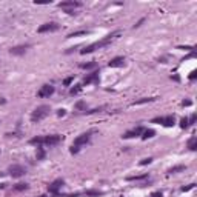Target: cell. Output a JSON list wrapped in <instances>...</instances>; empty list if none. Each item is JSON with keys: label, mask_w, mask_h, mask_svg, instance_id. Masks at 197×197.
I'll list each match as a JSON object with an SVG mask.
<instances>
[{"label": "cell", "mask_w": 197, "mask_h": 197, "mask_svg": "<svg viewBox=\"0 0 197 197\" xmlns=\"http://www.w3.org/2000/svg\"><path fill=\"white\" fill-rule=\"evenodd\" d=\"M59 29V25L56 22H49V23H45L39 28V33H54Z\"/></svg>", "instance_id": "cell-9"}, {"label": "cell", "mask_w": 197, "mask_h": 197, "mask_svg": "<svg viewBox=\"0 0 197 197\" xmlns=\"http://www.w3.org/2000/svg\"><path fill=\"white\" fill-rule=\"evenodd\" d=\"M91 134H92V131H88V133H83V134H80L79 137H76V140L72 142V146H71V150H69L71 154H77V153L80 151V148L89 142Z\"/></svg>", "instance_id": "cell-2"}, {"label": "cell", "mask_w": 197, "mask_h": 197, "mask_svg": "<svg viewBox=\"0 0 197 197\" xmlns=\"http://www.w3.org/2000/svg\"><path fill=\"white\" fill-rule=\"evenodd\" d=\"M153 123H159V125H163V126H172L176 123V117L174 116H165V117H156L151 120Z\"/></svg>", "instance_id": "cell-6"}, {"label": "cell", "mask_w": 197, "mask_h": 197, "mask_svg": "<svg viewBox=\"0 0 197 197\" xmlns=\"http://www.w3.org/2000/svg\"><path fill=\"white\" fill-rule=\"evenodd\" d=\"M83 195H88V197H98V195H103L102 191H94V189H89V191H85Z\"/></svg>", "instance_id": "cell-20"}, {"label": "cell", "mask_w": 197, "mask_h": 197, "mask_svg": "<svg viewBox=\"0 0 197 197\" xmlns=\"http://www.w3.org/2000/svg\"><path fill=\"white\" fill-rule=\"evenodd\" d=\"M195 119H197V116H195V114H192V116L188 119V123H189V125H192V123L195 122Z\"/></svg>", "instance_id": "cell-32"}, {"label": "cell", "mask_w": 197, "mask_h": 197, "mask_svg": "<svg viewBox=\"0 0 197 197\" xmlns=\"http://www.w3.org/2000/svg\"><path fill=\"white\" fill-rule=\"evenodd\" d=\"M25 189H28V183H17L14 186V191H25Z\"/></svg>", "instance_id": "cell-26"}, {"label": "cell", "mask_w": 197, "mask_h": 197, "mask_svg": "<svg viewBox=\"0 0 197 197\" xmlns=\"http://www.w3.org/2000/svg\"><path fill=\"white\" fill-rule=\"evenodd\" d=\"M45 157V150L43 146H37V160H42Z\"/></svg>", "instance_id": "cell-25"}, {"label": "cell", "mask_w": 197, "mask_h": 197, "mask_svg": "<svg viewBox=\"0 0 197 197\" xmlns=\"http://www.w3.org/2000/svg\"><path fill=\"white\" fill-rule=\"evenodd\" d=\"M89 83H98V71L91 72L88 77L83 79V85H89Z\"/></svg>", "instance_id": "cell-13"}, {"label": "cell", "mask_w": 197, "mask_h": 197, "mask_svg": "<svg viewBox=\"0 0 197 197\" xmlns=\"http://www.w3.org/2000/svg\"><path fill=\"white\" fill-rule=\"evenodd\" d=\"M80 68H82V69H92V68H97V63H95V62L83 63V65H80Z\"/></svg>", "instance_id": "cell-24"}, {"label": "cell", "mask_w": 197, "mask_h": 197, "mask_svg": "<svg viewBox=\"0 0 197 197\" xmlns=\"http://www.w3.org/2000/svg\"><path fill=\"white\" fill-rule=\"evenodd\" d=\"M194 186H195V183H191V185H188V186H182V188H180V191H182V192H186V191L192 189Z\"/></svg>", "instance_id": "cell-29"}, {"label": "cell", "mask_w": 197, "mask_h": 197, "mask_svg": "<svg viewBox=\"0 0 197 197\" xmlns=\"http://www.w3.org/2000/svg\"><path fill=\"white\" fill-rule=\"evenodd\" d=\"M145 131V128L143 126H137V128H134V130H130V131H126L125 134H123V139H133V137H139V136H142V133Z\"/></svg>", "instance_id": "cell-11"}, {"label": "cell", "mask_w": 197, "mask_h": 197, "mask_svg": "<svg viewBox=\"0 0 197 197\" xmlns=\"http://www.w3.org/2000/svg\"><path fill=\"white\" fill-rule=\"evenodd\" d=\"M5 186H6V183H0V189H3Z\"/></svg>", "instance_id": "cell-37"}, {"label": "cell", "mask_w": 197, "mask_h": 197, "mask_svg": "<svg viewBox=\"0 0 197 197\" xmlns=\"http://www.w3.org/2000/svg\"><path fill=\"white\" fill-rule=\"evenodd\" d=\"M82 86H83V85H76V86H72V88H71V91H69V94H71V95H76V94H79V92L82 91Z\"/></svg>", "instance_id": "cell-23"}, {"label": "cell", "mask_w": 197, "mask_h": 197, "mask_svg": "<svg viewBox=\"0 0 197 197\" xmlns=\"http://www.w3.org/2000/svg\"><path fill=\"white\" fill-rule=\"evenodd\" d=\"M120 36V31H114V33H111V34H108V36H105L102 40H98V42H94V43H91V45H88V46H85L82 51H80V54H91V53H94L95 49H100V48H103V46H108L111 42H114L117 37Z\"/></svg>", "instance_id": "cell-1"}, {"label": "cell", "mask_w": 197, "mask_h": 197, "mask_svg": "<svg viewBox=\"0 0 197 197\" xmlns=\"http://www.w3.org/2000/svg\"><path fill=\"white\" fill-rule=\"evenodd\" d=\"M89 31H86V29H80V31H76V33H71V34H68V39H71V37H79V36H86Z\"/></svg>", "instance_id": "cell-22"}, {"label": "cell", "mask_w": 197, "mask_h": 197, "mask_svg": "<svg viewBox=\"0 0 197 197\" xmlns=\"http://www.w3.org/2000/svg\"><path fill=\"white\" fill-rule=\"evenodd\" d=\"M63 185H65L63 179H56L53 183L48 185V191L51 192V194H54V195H59V189H60Z\"/></svg>", "instance_id": "cell-8"}, {"label": "cell", "mask_w": 197, "mask_h": 197, "mask_svg": "<svg viewBox=\"0 0 197 197\" xmlns=\"http://www.w3.org/2000/svg\"><path fill=\"white\" fill-rule=\"evenodd\" d=\"M195 76H197V72H195V71H192V72L189 74V80H194V79H195Z\"/></svg>", "instance_id": "cell-34"}, {"label": "cell", "mask_w": 197, "mask_h": 197, "mask_svg": "<svg viewBox=\"0 0 197 197\" xmlns=\"http://www.w3.org/2000/svg\"><path fill=\"white\" fill-rule=\"evenodd\" d=\"M82 3L80 2H76V0H68V2H60L59 3V8L65 9L66 14H74V9L76 8H80Z\"/></svg>", "instance_id": "cell-4"}, {"label": "cell", "mask_w": 197, "mask_h": 197, "mask_svg": "<svg viewBox=\"0 0 197 197\" xmlns=\"http://www.w3.org/2000/svg\"><path fill=\"white\" fill-rule=\"evenodd\" d=\"M163 194H162V191H156V192H153L150 197H162Z\"/></svg>", "instance_id": "cell-33"}, {"label": "cell", "mask_w": 197, "mask_h": 197, "mask_svg": "<svg viewBox=\"0 0 197 197\" xmlns=\"http://www.w3.org/2000/svg\"><path fill=\"white\" fill-rule=\"evenodd\" d=\"M39 197H46V195H39Z\"/></svg>", "instance_id": "cell-38"}, {"label": "cell", "mask_w": 197, "mask_h": 197, "mask_svg": "<svg viewBox=\"0 0 197 197\" xmlns=\"http://www.w3.org/2000/svg\"><path fill=\"white\" fill-rule=\"evenodd\" d=\"M31 145H37V146H43V137L42 136H37V137H33L29 140Z\"/></svg>", "instance_id": "cell-18"}, {"label": "cell", "mask_w": 197, "mask_h": 197, "mask_svg": "<svg viewBox=\"0 0 197 197\" xmlns=\"http://www.w3.org/2000/svg\"><path fill=\"white\" fill-rule=\"evenodd\" d=\"M125 65V57H114L112 60H109L108 66L109 68H120Z\"/></svg>", "instance_id": "cell-14"}, {"label": "cell", "mask_w": 197, "mask_h": 197, "mask_svg": "<svg viewBox=\"0 0 197 197\" xmlns=\"http://www.w3.org/2000/svg\"><path fill=\"white\" fill-rule=\"evenodd\" d=\"M154 136H156V131H154V130H151V128H150V130H145V131L142 133V139H143V140H146V139H151V137H154Z\"/></svg>", "instance_id": "cell-16"}, {"label": "cell", "mask_w": 197, "mask_h": 197, "mask_svg": "<svg viewBox=\"0 0 197 197\" xmlns=\"http://www.w3.org/2000/svg\"><path fill=\"white\" fill-rule=\"evenodd\" d=\"M143 179H148V172H145V174H140V176H128L126 180L128 182H139V180H143Z\"/></svg>", "instance_id": "cell-15"}, {"label": "cell", "mask_w": 197, "mask_h": 197, "mask_svg": "<svg viewBox=\"0 0 197 197\" xmlns=\"http://www.w3.org/2000/svg\"><path fill=\"white\" fill-rule=\"evenodd\" d=\"M28 48H29V45H19V46L11 48V49H9V53H11L12 56H22V54L26 53V49H28Z\"/></svg>", "instance_id": "cell-12"}, {"label": "cell", "mask_w": 197, "mask_h": 197, "mask_svg": "<svg viewBox=\"0 0 197 197\" xmlns=\"http://www.w3.org/2000/svg\"><path fill=\"white\" fill-rule=\"evenodd\" d=\"M153 100H156V97H143V98H140V100H136L133 105H142V103H146V102H153Z\"/></svg>", "instance_id": "cell-21"}, {"label": "cell", "mask_w": 197, "mask_h": 197, "mask_svg": "<svg viewBox=\"0 0 197 197\" xmlns=\"http://www.w3.org/2000/svg\"><path fill=\"white\" fill-rule=\"evenodd\" d=\"M151 162H153V157H148V159H143V160L140 162V165H142V166H143V165H150Z\"/></svg>", "instance_id": "cell-30"}, {"label": "cell", "mask_w": 197, "mask_h": 197, "mask_svg": "<svg viewBox=\"0 0 197 197\" xmlns=\"http://www.w3.org/2000/svg\"><path fill=\"white\" fill-rule=\"evenodd\" d=\"M188 148L191 151H195L197 150V137H191L189 140H188Z\"/></svg>", "instance_id": "cell-17"}, {"label": "cell", "mask_w": 197, "mask_h": 197, "mask_svg": "<svg viewBox=\"0 0 197 197\" xmlns=\"http://www.w3.org/2000/svg\"><path fill=\"white\" fill-rule=\"evenodd\" d=\"M63 140V136H59V134H53V136H45L43 137V145H48V146H53V145H57Z\"/></svg>", "instance_id": "cell-7"}, {"label": "cell", "mask_w": 197, "mask_h": 197, "mask_svg": "<svg viewBox=\"0 0 197 197\" xmlns=\"http://www.w3.org/2000/svg\"><path fill=\"white\" fill-rule=\"evenodd\" d=\"M182 105H183V106H189V105H191V102H189V100H183V102H182Z\"/></svg>", "instance_id": "cell-36"}, {"label": "cell", "mask_w": 197, "mask_h": 197, "mask_svg": "<svg viewBox=\"0 0 197 197\" xmlns=\"http://www.w3.org/2000/svg\"><path fill=\"white\" fill-rule=\"evenodd\" d=\"M53 92H54V86H51V85H43V86L39 89L37 95H39V97H42V98H45V97L53 95Z\"/></svg>", "instance_id": "cell-10"}, {"label": "cell", "mask_w": 197, "mask_h": 197, "mask_svg": "<svg viewBox=\"0 0 197 197\" xmlns=\"http://www.w3.org/2000/svg\"><path fill=\"white\" fill-rule=\"evenodd\" d=\"M8 172H9L11 177L19 179V177H22V176L26 174V168L22 166V165H11V166L8 168Z\"/></svg>", "instance_id": "cell-5"}, {"label": "cell", "mask_w": 197, "mask_h": 197, "mask_svg": "<svg viewBox=\"0 0 197 197\" xmlns=\"http://www.w3.org/2000/svg\"><path fill=\"white\" fill-rule=\"evenodd\" d=\"M49 111H51V108H49L48 105H40V106H37L34 111H33V114H31V122H40V120H43L48 114H49Z\"/></svg>", "instance_id": "cell-3"}, {"label": "cell", "mask_w": 197, "mask_h": 197, "mask_svg": "<svg viewBox=\"0 0 197 197\" xmlns=\"http://www.w3.org/2000/svg\"><path fill=\"white\" fill-rule=\"evenodd\" d=\"M188 126H189V123H188V119H186V117H183V119L180 120V128H182V130H186Z\"/></svg>", "instance_id": "cell-27"}, {"label": "cell", "mask_w": 197, "mask_h": 197, "mask_svg": "<svg viewBox=\"0 0 197 197\" xmlns=\"http://www.w3.org/2000/svg\"><path fill=\"white\" fill-rule=\"evenodd\" d=\"M65 114H66V111H65V109H59V112H57V116H59V117H63Z\"/></svg>", "instance_id": "cell-35"}, {"label": "cell", "mask_w": 197, "mask_h": 197, "mask_svg": "<svg viewBox=\"0 0 197 197\" xmlns=\"http://www.w3.org/2000/svg\"><path fill=\"white\" fill-rule=\"evenodd\" d=\"M85 108H86V103H85V102L80 100V102L76 103V109H85Z\"/></svg>", "instance_id": "cell-28"}, {"label": "cell", "mask_w": 197, "mask_h": 197, "mask_svg": "<svg viewBox=\"0 0 197 197\" xmlns=\"http://www.w3.org/2000/svg\"><path fill=\"white\" fill-rule=\"evenodd\" d=\"M185 169H186L185 165H177V166H172L168 172H169V174H176V172H180V171H185Z\"/></svg>", "instance_id": "cell-19"}, {"label": "cell", "mask_w": 197, "mask_h": 197, "mask_svg": "<svg viewBox=\"0 0 197 197\" xmlns=\"http://www.w3.org/2000/svg\"><path fill=\"white\" fill-rule=\"evenodd\" d=\"M72 80H74V77H68V79H65L63 85H65V86H69V85L72 83Z\"/></svg>", "instance_id": "cell-31"}]
</instances>
